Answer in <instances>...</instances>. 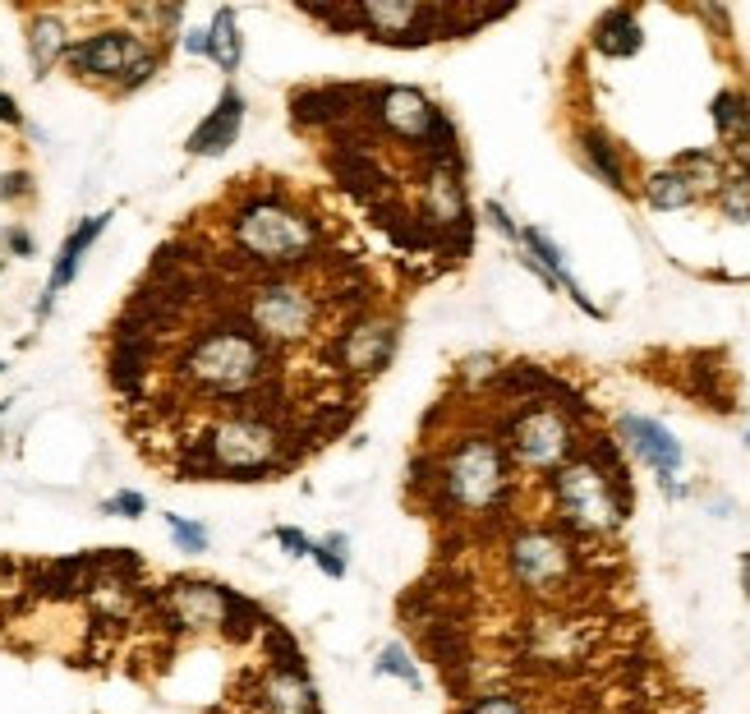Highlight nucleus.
Listing matches in <instances>:
<instances>
[{"instance_id": "b1692460", "label": "nucleus", "mask_w": 750, "mask_h": 714, "mask_svg": "<svg viewBox=\"0 0 750 714\" xmlns=\"http://www.w3.org/2000/svg\"><path fill=\"white\" fill-rule=\"evenodd\" d=\"M589 37H594V51H599V56H612V61H627L644 46V29H640L635 10H608L599 23H594Z\"/></svg>"}, {"instance_id": "39448f33", "label": "nucleus", "mask_w": 750, "mask_h": 714, "mask_svg": "<svg viewBox=\"0 0 750 714\" xmlns=\"http://www.w3.org/2000/svg\"><path fill=\"white\" fill-rule=\"evenodd\" d=\"M428 498L443 517L456 521H488L511 507L515 470L498 443L493 424L456 429L447 443L428 452Z\"/></svg>"}, {"instance_id": "e433bc0d", "label": "nucleus", "mask_w": 750, "mask_h": 714, "mask_svg": "<svg viewBox=\"0 0 750 714\" xmlns=\"http://www.w3.org/2000/svg\"><path fill=\"white\" fill-rule=\"evenodd\" d=\"M23 198H33V171H6L0 175V203H23Z\"/></svg>"}, {"instance_id": "aec40b11", "label": "nucleus", "mask_w": 750, "mask_h": 714, "mask_svg": "<svg viewBox=\"0 0 750 714\" xmlns=\"http://www.w3.org/2000/svg\"><path fill=\"white\" fill-rule=\"evenodd\" d=\"M74 33L65 14L56 10H33L29 23H23V51H29V65H33V79H46L56 65H65V51H69Z\"/></svg>"}, {"instance_id": "6ab92c4d", "label": "nucleus", "mask_w": 750, "mask_h": 714, "mask_svg": "<svg viewBox=\"0 0 750 714\" xmlns=\"http://www.w3.org/2000/svg\"><path fill=\"white\" fill-rule=\"evenodd\" d=\"M244 111H249V101H244L240 84H236V79L221 84V93H217V101H213V111L189 130L185 152H189V158H226V152L236 148L240 130H244Z\"/></svg>"}, {"instance_id": "393cba45", "label": "nucleus", "mask_w": 750, "mask_h": 714, "mask_svg": "<svg viewBox=\"0 0 750 714\" xmlns=\"http://www.w3.org/2000/svg\"><path fill=\"white\" fill-rule=\"evenodd\" d=\"M640 198L650 203L654 213H686L700 203V194H695V185L686 181V175L677 166H659L640 181Z\"/></svg>"}, {"instance_id": "4be33fe9", "label": "nucleus", "mask_w": 750, "mask_h": 714, "mask_svg": "<svg viewBox=\"0 0 750 714\" xmlns=\"http://www.w3.org/2000/svg\"><path fill=\"white\" fill-rule=\"evenodd\" d=\"M580 162H585V171L589 175H599V181L608 185V190H617V194H627L631 190V175H627V152H622V143H617L608 130H599V125H589V130H580Z\"/></svg>"}, {"instance_id": "c03bdc74", "label": "nucleus", "mask_w": 750, "mask_h": 714, "mask_svg": "<svg viewBox=\"0 0 750 714\" xmlns=\"http://www.w3.org/2000/svg\"><path fill=\"white\" fill-rule=\"evenodd\" d=\"M6 369H10V365H6V360H0V374H6Z\"/></svg>"}, {"instance_id": "f8f14e48", "label": "nucleus", "mask_w": 750, "mask_h": 714, "mask_svg": "<svg viewBox=\"0 0 750 714\" xmlns=\"http://www.w3.org/2000/svg\"><path fill=\"white\" fill-rule=\"evenodd\" d=\"M401 346V314L387 304H359L341 323L331 327V337L323 342V360L331 374H341L350 382H369L382 369H392Z\"/></svg>"}, {"instance_id": "c85d7f7f", "label": "nucleus", "mask_w": 750, "mask_h": 714, "mask_svg": "<svg viewBox=\"0 0 750 714\" xmlns=\"http://www.w3.org/2000/svg\"><path fill=\"white\" fill-rule=\"evenodd\" d=\"M373 673L378 678H396L401 686H410V692H424V673H420L415 654H410L405 641H387L378 650V659H373Z\"/></svg>"}, {"instance_id": "a211bd4d", "label": "nucleus", "mask_w": 750, "mask_h": 714, "mask_svg": "<svg viewBox=\"0 0 750 714\" xmlns=\"http://www.w3.org/2000/svg\"><path fill=\"white\" fill-rule=\"evenodd\" d=\"M111 221H116L111 208H107V213H93V217H84V221H74V231L61 240L56 259H51V277H46V286H42L37 304H33V318H37V323H46L51 314H56L61 291L74 286V277H79V268H84V259H88V249H93L101 236H107Z\"/></svg>"}, {"instance_id": "c756f323", "label": "nucleus", "mask_w": 750, "mask_h": 714, "mask_svg": "<svg viewBox=\"0 0 750 714\" xmlns=\"http://www.w3.org/2000/svg\"><path fill=\"white\" fill-rule=\"evenodd\" d=\"M308 563H318V572L327 581H341L350 572V540L341 530L323 534V540H314V549H308Z\"/></svg>"}, {"instance_id": "dca6fc26", "label": "nucleus", "mask_w": 750, "mask_h": 714, "mask_svg": "<svg viewBox=\"0 0 750 714\" xmlns=\"http://www.w3.org/2000/svg\"><path fill=\"white\" fill-rule=\"evenodd\" d=\"M420 217L437 236L470 231V185H465V162H424L420 166Z\"/></svg>"}, {"instance_id": "f3484780", "label": "nucleus", "mask_w": 750, "mask_h": 714, "mask_svg": "<svg viewBox=\"0 0 750 714\" xmlns=\"http://www.w3.org/2000/svg\"><path fill=\"white\" fill-rule=\"evenodd\" d=\"M253 705H258V714H323L318 686L295 650L272 654L263 664V673L253 682Z\"/></svg>"}, {"instance_id": "423d86ee", "label": "nucleus", "mask_w": 750, "mask_h": 714, "mask_svg": "<svg viewBox=\"0 0 750 714\" xmlns=\"http://www.w3.org/2000/svg\"><path fill=\"white\" fill-rule=\"evenodd\" d=\"M331 304H336L331 286L300 272V277H244L226 310L268 350H276L281 360H286V355L323 342Z\"/></svg>"}, {"instance_id": "6e6552de", "label": "nucleus", "mask_w": 750, "mask_h": 714, "mask_svg": "<svg viewBox=\"0 0 750 714\" xmlns=\"http://www.w3.org/2000/svg\"><path fill=\"white\" fill-rule=\"evenodd\" d=\"M148 608L157 623L175 636H226V641H249L258 631H272L276 623L258 608L249 595L226 591L208 576H175L148 595Z\"/></svg>"}, {"instance_id": "412c9836", "label": "nucleus", "mask_w": 750, "mask_h": 714, "mask_svg": "<svg viewBox=\"0 0 750 714\" xmlns=\"http://www.w3.org/2000/svg\"><path fill=\"white\" fill-rule=\"evenodd\" d=\"M515 249H521L525 259H534L543 272H548L553 282H557V291H566V295L576 300V310H585L589 318H604V310H599V304H594V300L585 295V286H580L576 277H572V268H566V253H562V245H557L548 231H539V226H521V245H515Z\"/></svg>"}, {"instance_id": "58836bf2", "label": "nucleus", "mask_w": 750, "mask_h": 714, "mask_svg": "<svg viewBox=\"0 0 750 714\" xmlns=\"http://www.w3.org/2000/svg\"><path fill=\"white\" fill-rule=\"evenodd\" d=\"M0 130H29V120H23L14 93H6V88H0Z\"/></svg>"}, {"instance_id": "2f4dec72", "label": "nucleus", "mask_w": 750, "mask_h": 714, "mask_svg": "<svg viewBox=\"0 0 750 714\" xmlns=\"http://www.w3.org/2000/svg\"><path fill=\"white\" fill-rule=\"evenodd\" d=\"M460 714H534V710H530L525 696H515V692H479V696H470L460 705Z\"/></svg>"}, {"instance_id": "c9c22d12", "label": "nucleus", "mask_w": 750, "mask_h": 714, "mask_svg": "<svg viewBox=\"0 0 750 714\" xmlns=\"http://www.w3.org/2000/svg\"><path fill=\"white\" fill-rule=\"evenodd\" d=\"M483 217H488V226H493V231L502 236V240H511V245H521V221H515L507 208H502V203L498 198H488L483 203Z\"/></svg>"}, {"instance_id": "7c9ffc66", "label": "nucleus", "mask_w": 750, "mask_h": 714, "mask_svg": "<svg viewBox=\"0 0 750 714\" xmlns=\"http://www.w3.org/2000/svg\"><path fill=\"white\" fill-rule=\"evenodd\" d=\"M166 530H171V544H175L180 553H208V544H213L208 526H203V521H194V517L166 512Z\"/></svg>"}, {"instance_id": "a878e982", "label": "nucleus", "mask_w": 750, "mask_h": 714, "mask_svg": "<svg viewBox=\"0 0 750 714\" xmlns=\"http://www.w3.org/2000/svg\"><path fill=\"white\" fill-rule=\"evenodd\" d=\"M714 125L718 139L728 143L732 158H750V97L737 88H722L714 97Z\"/></svg>"}, {"instance_id": "ddd939ff", "label": "nucleus", "mask_w": 750, "mask_h": 714, "mask_svg": "<svg viewBox=\"0 0 750 714\" xmlns=\"http://www.w3.org/2000/svg\"><path fill=\"white\" fill-rule=\"evenodd\" d=\"M599 641H604V627L585 614H572V608H534L521 627L525 664L543 673H576L580 664L594 659Z\"/></svg>"}, {"instance_id": "bb28decb", "label": "nucleus", "mask_w": 750, "mask_h": 714, "mask_svg": "<svg viewBox=\"0 0 750 714\" xmlns=\"http://www.w3.org/2000/svg\"><path fill=\"white\" fill-rule=\"evenodd\" d=\"M714 208L728 221H750V158H728V175L714 190Z\"/></svg>"}, {"instance_id": "4c0bfd02", "label": "nucleus", "mask_w": 750, "mask_h": 714, "mask_svg": "<svg viewBox=\"0 0 750 714\" xmlns=\"http://www.w3.org/2000/svg\"><path fill=\"white\" fill-rule=\"evenodd\" d=\"M0 240H6V249L14 253V259H33V253H37V240L23 231V226H6V231H0Z\"/></svg>"}, {"instance_id": "f03ea898", "label": "nucleus", "mask_w": 750, "mask_h": 714, "mask_svg": "<svg viewBox=\"0 0 750 714\" xmlns=\"http://www.w3.org/2000/svg\"><path fill=\"white\" fill-rule=\"evenodd\" d=\"M281 369H286V360L276 350H268L230 310H217L208 323L185 333L171 360V382L189 401L221 411V405L276 397Z\"/></svg>"}, {"instance_id": "a19ab883", "label": "nucleus", "mask_w": 750, "mask_h": 714, "mask_svg": "<svg viewBox=\"0 0 750 714\" xmlns=\"http://www.w3.org/2000/svg\"><path fill=\"white\" fill-rule=\"evenodd\" d=\"M741 591H746V595H750V553H746V558H741Z\"/></svg>"}, {"instance_id": "a18cd8bd", "label": "nucleus", "mask_w": 750, "mask_h": 714, "mask_svg": "<svg viewBox=\"0 0 750 714\" xmlns=\"http://www.w3.org/2000/svg\"><path fill=\"white\" fill-rule=\"evenodd\" d=\"M0 272H6V259H0Z\"/></svg>"}, {"instance_id": "f704fd0d", "label": "nucleus", "mask_w": 750, "mask_h": 714, "mask_svg": "<svg viewBox=\"0 0 750 714\" xmlns=\"http://www.w3.org/2000/svg\"><path fill=\"white\" fill-rule=\"evenodd\" d=\"M272 544L286 558H308V549H314V540L300 526H272Z\"/></svg>"}, {"instance_id": "ea45409f", "label": "nucleus", "mask_w": 750, "mask_h": 714, "mask_svg": "<svg viewBox=\"0 0 750 714\" xmlns=\"http://www.w3.org/2000/svg\"><path fill=\"white\" fill-rule=\"evenodd\" d=\"M180 51L208 61V23H203V29H185V33H180Z\"/></svg>"}, {"instance_id": "1a4fd4ad", "label": "nucleus", "mask_w": 750, "mask_h": 714, "mask_svg": "<svg viewBox=\"0 0 750 714\" xmlns=\"http://www.w3.org/2000/svg\"><path fill=\"white\" fill-rule=\"evenodd\" d=\"M359 120H369L378 139L415 152L420 162H460L456 125L437 101L415 84H378L359 97Z\"/></svg>"}, {"instance_id": "cd10ccee", "label": "nucleus", "mask_w": 750, "mask_h": 714, "mask_svg": "<svg viewBox=\"0 0 750 714\" xmlns=\"http://www.w3.org/2000/svg\"><path fill=\"white\" fill-rule=\"evenodd\" d=\"M672 166H677L686 181L695 185V194L700 198H714V190L722 185V175H728V158L714 148H691V152H677L672 158Z\"/></svg>"}, {"instance_id": "9b49d317", "label": "nucleus", "mask_w": 750, "mask_h": 714, "mask_svg": "<svg viewBox=\"0 0 750 714\" xmlns=\"http://www.w3.org/2000/svg\"><path fill=\"white\" fill-rule=\"evenodd\" d=\"M346 19L350 33H365L378 46L420 51L428 42L465 37L498 14H470L460 6H433V0H346Z\"/></svg>"}, {"instance_id": "20e7f679", "label": "nucleus", "mask_w": 750, "mask_h": 714, "mask_svg": "<svg viewBox=\"0 0 750 714\" xmlns=\"http://www.w3.org/2000/svg\"><path fill=\"white\" fill-rule=\"evenodd\" d=\"M543 489H548L553 526L576 544H604L622 534L631 517V479L622 466V447L612 439L585 443L562 470L543 479Z\"/></svg>"}, {"instance_id": "7ed1b4c3", "label": "nucleus", "mask_w": 750, "mask_h": 714, "mask_svg": "<svg viewBox=\"0 0 750 714\" xmlns=\"http://www.w3.org/2000/svg\"><path fill=\"white\" fill-rule=\"evenodd\" d=\"M226 245L249 277H300L327 263V221L281 185L240 190L226 213Z\"/></svg>"}, {"instance_id": "0eeeda50", "label": "nucleus", "mask_w": 750, "mask_h": 714, "mask_svg": "<svg viewBox=\"0 0 750 714\" xmlns=\"http://www.w3.org/2000/svg\"><path fill=\"white\" fill-rule=\"evenodd\" d=\"M580 415H585V405L572 392L566 397H525V401L502 405L493 433H498V443H502L515 475L548 479L585 447Z\"/></svg>"}, {"instance_id": "5701e85b", "label": "nucleus", "mask_w": 750, "mask_h": 714, "mask_svg": "<svg viewBox=\"0 0 750 714\" xmlns=\"http://www.w3.org/2000/svg\"><path fill=\"white\" fill-rule=\"evenodd\" d=\"M208 61L226 74V84H230V74H236V69L244 65V33H240V14L230 10V6H217V10H213V19H208Z\"/></svg>"}, {"instance_id": "f257e3e1", "label": "nucleus", "mask_w": 750, "mask_h": 714, "mask_svg": "<svg viewBox=\"0 0 750 714\" xmlns=\"http://www.w3.org/2000/svg\"><path fill=\"white\" fill-rule=\"evenodd\" d=\"M308 439L300 424L281 411L276 397L221 405L198 424L189 443H180L175 470L185 479H213V484H268L300 466Z\"/></svg>"}, {"instance_id": "9d476101", "label": "nucleus", "mask_w": 750, "mask_h": 714, "mask_svg": "<svg viewBox=\"0 0 750 714\" xmlns=\"http://www.w3.org/2000/svg\"><path fill=\"white\" fill-rule=\"evenodd\" d=\"M502 572L539 608H562L585 572V553L553 521H521L502 540Z\"/></svg>"}, {"instance_id": "473e14b6", "label": "nucleus", "mask_w": 750, "mask_h": 714, "mask_svg": "<svg viewBox=\"0 0 750 714\" xmlns=\"http://www.w3.org/2000/svg\"><path fill=\"white\" fill-rule=\"evenodd\" d=\"M97 512L101 517H120V521H139V517H148V498L139 489H116L111 498L97 502Z\"/></svg>"}, {"instance_id": "49530a36", "label": "nucleus", "mask_w": 750, "mask_h": 714, "mask_svg": "<svg viewBox=\"0 0 750 714\" xmlns=\"http://www.w3.org/2000/svg\"><path fill=\"white\" fill-rule=\"evenodd\" d=\"M746 443H750V433H746Z\"/></svg>"}, {"instance_id": "37998d69", "label": "nucleus", "mask_w": 750, "mask_h": 714, "mask_svg": "<svg viewBox=\"0 0 750 714\" xmlns=\"http://www.w3.org/2000/svg\"><path fill=\"white\" fill-rule=\"evenodd\" d=\"M608 714H631V710H608Z\"/></svg>"}, {"instance_id": "79ce46f5", "label": "nucleus", "mask_w": 750, "mask_h": 714, "mask_svg": "<svg viewBox=\"0 0 750 714\" xmlns=\"http://www.w3.org/2000/svg\"><path fill=\"white\" fill-rule=\"evenodd\" d=\"M10 405H14L10 397H0V420H6V411H10Z\"/></svg>"}, {"instance_id": "72a5a7b5", "label": "nucleus", "mask_w": 750, "mask_h": 714, "mask_svg": "<svg viewBox=\"0 0 750 714\" xmlns=\"http://www.w3.org/2000/svg\"><path fill=\"white\" fill-rule=\"evenodd\" d=\"M498 374H502L498 355H465V360H460V382H465V388H493Z\"/></svg>"}, {"instance_id": "4468645a", "label": "nucleus", "mask_w": 750, "mask_h": 714, "mask_svg": "<svg viewBox=\"0 0 750 714\" xmlns=\"http://www.w3.org/2000/svg\"><path fill=\"white\" fill-rule=\"evenodd\" d=\"M157 46L143 29L134 23H101V29L74 37L69 51H65V69L74 74L79 84H93V88H107L116 97V88L124 84V74L134 69L148 51Z\"/></svg>"}, {"instance_id": "2eb2a0df", "label": "nucleus", "mask_w": 750, "mask_h": 714, "mask_svg": "<svg viewBox=\"0 0 750 714\" xmlns=\"http://www.w3.org/2000/svg\"><path fill=\"white\" fill-rule=\"evenodd\" d=\"M617 439L622 447L654 470L659 489L667 498H686V484H682V470H686V447L677 443L663 420H650V415H617Z\"/></svg>"}]
</instances>
